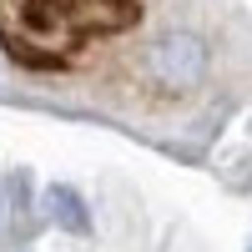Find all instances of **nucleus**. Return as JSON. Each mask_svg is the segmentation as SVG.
I'll return each mask as SVG.
<instances>
[{
	"label": "nucleus",
	"mask_w": 252,
	"mask_h": 252,
	"mask_svg": "<svg viewBox=\"0 0 252 252\" xmlns=\"http://www.w3.org/2000/svg\"><path fill=\"white\" fill-rule=\"evenodd\" d=\"M146 71H152V81L166 86V91L197 86L202 71H207V46H202V35H192V31H166L157 46L146 51Z\"/></svg>",
	"instance_id": "obj_1"
},
{
	"label": "nucleus",
	"mask_w": 252,
	"mask_h": 252,
	"mask_svg": "<svg viewBox=\"0 0 252 252\" xmlns=\"http://www.w3.org/2000/svg\"><path fill=\"white\" fill-rule=\"evenodd\" d=\"M46 217L56 227H66V232H76V237L91 232V212L81 202V192H71V187H46Z\"/></svg>",
	"instance_id": "obj_2"
},
{
	"label": "nucleus",
	"mask_w": 252,
	"mask_h": 252,
	"mask_svg": "<svg viewBox=\"0 0 252 252\" xmlns=\"http://www.w3.org/2000/svg\"><path fill=\"white\" fill-rule=\"evenodd\" d=\"M136 0H86L81 5V31H126L136 20Z\"/></svg>",
	"instance_id": "obj_3"
}]
</instances>
